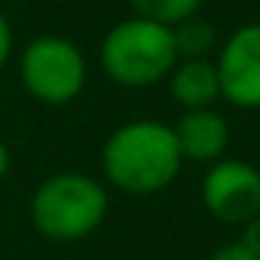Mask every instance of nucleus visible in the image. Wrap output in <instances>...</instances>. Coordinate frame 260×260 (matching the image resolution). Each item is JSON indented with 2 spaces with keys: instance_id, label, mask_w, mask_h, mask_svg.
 Listing matches in <instances>:
<instances>
[{
  "instance_id": "obj_13",
  "label": "nucleus",
  "mask_w": 260,
  "mask_h": 260,
  "mask_svg": "<svg viewBox=\"0 0 260 260\" xmlns=\"http://www.w3.org/2000/svg\"><path fill=\"white\" fill-rule=\"evenodd\" d=\"M10 49H13V31H10V22H7V16L0 13V68L7 64V58H10Z\"/></svg>"
},
{
  "instance_id": "obj_2",
  "label": "nucleus",
  "mask_w": 260,
  "mask_h": 260,
  "mask_svg": "<svg viewBox=\"0 0 260 260\" xmlns=\"http://www.w3.org/2000/svg\"><path fill=\"white\" fill-rule=\"evenodd\" d=\"M107 217L104 187L80 172L46 178L31 196V223L52 242H80Z\"/></svg>"
},
{
  "instance_id": "obj_11",
  "label": "nucleus",
  "mask_w": 260,
  "mask_h": 260,
  "mask_svg": "<svg viewBox=\"0 0 260 260\" xmlns=\"http://www.w3.org/2000/svg\"><path fill=\"white\" fill-rule=\"evenodd\" d=\"M208 260H260L257 254H251L239 239H233V242H226V245H220Z\"/></svg>"
},
{
  "instance_id": "obj_7",
  "label": "nucleus",
  "mask_w": 260,
  "mask_h": 260,
  "mask_svg": "<svg viewBox=\"0 0 260 260\" xmlns=\"http://www.w3.org/2000/svg\"><path fill=\"white\" fill-rule=\"evenodd\" d=\"M175 138H178V147H181L184 159L217 162L220 153L226 150V141H230V125L211 107L187 110L175 125Z\"/></svg>"
},
{
  "instance_id": "obj_1",
  "label": "nucleus",
  "mask_w": 260,
  "mask_h": 260,
  "mask_svg": "<svg viewBox=\"0 0 260 260\" xmlns=\"http://www.w3.org/2000/svg\"><path fill=\"white\" fill-rule=\"evenodd\" d=\"M101 166L107 181L132 196H150L166 190L181 166V147L175 128L156 119H135L119 125L101 150Z\"/></svg>"
},
{
  "instance_id": "obj_5",
  "label": "nucleus",
  "mask_w": 260,
  "mask_h": 260,
  "mask_svg": "<svg viewBox=\"0 0 260 260\" xmlns=\"http://www.w3.org/2000/svg\"><path fill=\"white\" fill-rule=\"evenodd\" d=\"M202 205L214 220L245 226L260 214V172L242 159H217L202 178Z\"/></svg>"
},
{
  "instance_id": "obj_12",
  "label": "nucleus",
  "mask_w": 260,
  "mask_h": 260,
  "mask_svg": "<svg viewBox=\"0 0 260 260\" xmlns=\"http://www.w3.org/2000/svg\"><path fill=\"white\" fill-rule=\"evenodd\" d=\"M239 242H242V245H245L251 254H257V257H260V214L242 226V236H239Z\"/></svg>"
},
{
  "instance_id": "obj_8",
  "label": "nucleus",
  "mask_w": 260,
  "mask_h": 260,
  "mask_svg": "<svg viewBox=\"0 0 260 260\" xmlns=\"http://www.w3.org/2000/svg\"><path fill=\"white\" fill-rule=\"evenodd\" d=\"M169 89H172V98L181 107H187V110H205L220 95L217 68L211 61H205V58H187L178 68H172Z\"/></svg>"
},
{
  "instance_id": "obj_10",
  "label": "nucleus",
  "mask_w": 260,
  "mask_h": 260,
  "mask_svg": "<svg viewBox=\"0 0 260 260\" xmlns=\"http://www.w3.org/2000/svg\"><path fill=\"white\" fill-rule=\"evenodd\" d=\"M172 37H175L178 55H187V58H202L211 49V43H214L211 25L202 22V19H196V16L187 19V22H181V25H175L172 28Z\"/></svg>"
},
{
  "instance_id": "obj_6",
  "label": "nucleus",
  "mask_w": 260,
  "mask_h": 260,
  "mask_svg": "<svg viewBox=\"0 0 260 260\" xmlns=\"http://www.w3.org/2000/svg\"><path fill=\"white\" fill-rule=\"evenodd\" d=\"M220 95L245 110H260V25L239 28L217 58Z\"/></svg>"
},
{
  "instance_id": "obj_14",
  "label": "nucleus",
  "mask_w": 260,
  "mask_h": 260,
  "mask_svg": "<svg viewBox=\"0 0 260 260\" xmlns=\"http://www.w3.org/2000/svg\"><path fill=\"white\" fill-rule=\"evenodd\" d=\"M7 172H10V150H7L4 141H0V181L7 178Z\"/></svg>"
},
{
  "instance_id": "obj_9",
  "label": "nucleus",
  "mask_w": 260,
  "mask_h": 260,
  "mask_svg": "<svg viewBox=\"0 0 260 260\" xmlns=\"http://www.w3.org/2000/svg\"><path fill=\"white\" fill-rule=\"evenodd\" d=\"M138 19H147L162 28H175L187 19H193L202 7V0H128Z\"/></svg>"
},
{
  "instance_id": "obj_4",
  "label": "nucleus",
  "mask_w": 260,
  "mask_h": 260,
  "mask_svg": "<svg viewBox=\"0 0 260 260\" xmlns=\"http://www.w3.org/2000/svg\"><path fill=\"white\" fill-rule=\"evenodd\" d=\"M22 83L43 104H68L83 92V52L64 37H37L22 52Z\"/></svg>"
},
{
  "instance_id": "obj_3",
  "label": "nucleus",
  "mask_w": 260,
  "mask_h": 260,
  "mask_svg": "<svg viewBox=\"0 0 260 260\" xmlns=\"http://www.w3.org/2000/svg\"><path fill=\"white\" fill-rule=\"evenodd\" d=\"M178 61L172 28L153 25L147 19H125L101 43V64L107 77L119 86L141 89L159 83L172 74Z\"/></svg>"
}]
</instances>
